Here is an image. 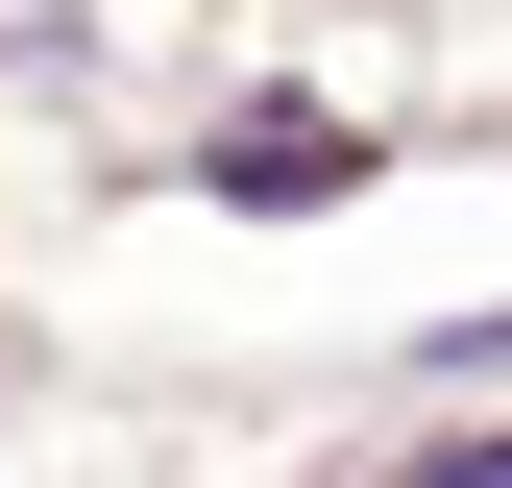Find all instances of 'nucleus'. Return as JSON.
<instances>
[{
	"instance_id": "f257e3e1",
	"label": "nucleus",
	"mask_w": 512,
	"mask_h": 488,
	"mask_svg": "<svg viewBox=\"0 0 512 488\" xmlns=\"http://www.w3.org/2000/svg\"><path fill=\"white\" fill-rule=\"evenodd\" d=\"M317 171H342V122H293V98H269V122H220V196H317Z\"/></svg>"
}]
</instances>
